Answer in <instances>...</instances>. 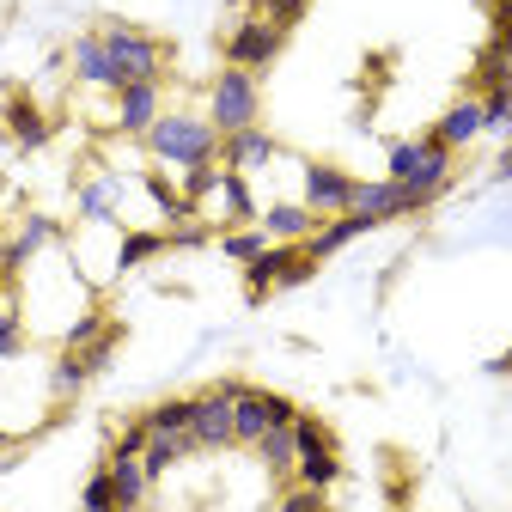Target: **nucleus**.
Returning a JSON list of instances; mask_svg holds the SVG:
<instances>
[{
	"instance_id": "f257e3e1",
	"label": "nucleus",
	"mask_w": 512,
	"mask_h": 512,
	"mask_svg": "<svg viewBox=\"0 0 512 512\" xmlns=\"http://www.w3.org/2000/svg\"><path fill=\"white\" fill-rule=\"evenodd\" d=\"M147 159L159 171H189V165H220V128L208 116H189V110H165L147 128Z\"/></svg>"
},
{
	"instance_id": "f03ea898",
	"label": "nucleus",
	"mask_w": 512,
	"mask_h": 512,
	"mask_svg": "<svg viewBox=\"0 0 512 512\" xmlns=\"http://www.w3.org/2000/svg\"><path fill=\"white\" fill-rule=\"evenodd\" d=\"M104 49H110V68H116V92L122 86H141V80H159L165 86V68H171V43L128 25V19H104L98 25Z\"/></svg>"
},
{
	"instance_id": "7ed1b4c3",
	"label": "nucleus",
	"mask_w": 512,
	"mask_h": 512,
	"mask_svg": "<svg viewBox=\"0 0 512 512\" xmlns=\"http://www.w3.org/2000/svg\"><path fill=\"white\" fill-rule=\"evenodd\" d=\"M256 116H263V86H256V74L220 68L214 86H208V122L220 128V141L238 135V128H256Z\"/></svg>"
},
{
	"instance_id": "20e7f679",
	"label": "nucleus",
	"mask_w": 512,
	"mask_h": 512,
	"mask_svg": "<svg viewBox=\"0 0 512 512\" xmlns=\"http://www.w3.org/2000/svg\"><path fill=\"white\" fill-rule=\"evenodd\" d=\"M311 275H317V263L305 256V244H269V250L244 269V299H250V305H263L269 293H281V287H305Z\"/></svg>"
},
{
	"instance_id": "39448f33",
	"label": "nucleus",
	"mask_w": 512,
	"mask_h": 512,
	"mask_svg": "<svg viewBox=\"0 0 512 512\" xmlns=\"http://www.w3.org/2000/svg\"><path fill=\"white\" fill-rule=\"evenodd\" d=\"M281 49H287V31H281V25H269L263 13H244V19L226 31V43H220L226 68H244V74H263V68H275V61H281Z\"/></svg>"
},
{
	"instance_id": "423d86ee",
	"label": "nucleus",
	"mask_w": 512,
	"mask_h": 512,
	"mask_svg": "<svg viewBox=\"0 0 512 512\" xmlns=\"http://www.w3.org/2000/svg\"><path fill=\"white\" fill-rule=\"evenodd\" d=\"M293 415H299V403H287V397H275V391H256V384H232V439L238 445H256L269 427H293Z\"/></svg>"
},
{
	"instance_id": "0eeeda50",
	"label": "nucleus",
	"mask_w": 512,
	"mask_h": 512,
	"mask_svg": "<svg viewBox=\"0 0 512 512\" xmlns=\"http://www.w3.org/2000/svg\"><path fill=\"white\" fill-rule=\"evenodd\" d=\"M232 384L238 378H220L208 391L189 397V439H196V452H232Z\"/></svg>"
},
{
	"instance_id": "6e6552de",
	"label": "nucleus",
	"mask_w": 512,
	"mask_h": 512,
	"mask_svg": "<svg viewBox=\"0 0 512 512\" xmlns=\"http://www.w3.org/2000/svg\"><path fill=\"white\" fill-rule=\"evenodd\" d=\"M354 183L360 177H348L342 165H324V159H311L305 165V208L317 214V220H336V214H354Z\"/></svg>"
},
{
	"instance_id": "1a4fd4ad",
	"label": "nucleus",
	"mask_w": 512,
	"mask_h": 512,
	"mask_svg": "<svg viewBox=\"0 0 512 512\" xmlns=\"http://www.w3.org/2000/svg\"><path fill=\"white\" fill-rule=\"evenodd\" d=\"M165 116V86L159 80H141V86H122L116 92V135L128 141H147V128Z\"/></svg>"
},
{
	"instance_id": "9d476101",
	"label": "nucleus",
	"mask_w": 512,
	"mask_h": 512,
	"mask_svg": "<svg viewBox=\"0 0 512 512\" xmlns=\"http://www.w3.org/2000/svg\"><path fill=\"white\" fill-rule=\"evenodd\" d=\"M452 177H458V153H445V147H433L427 159H421V171L403 183V196H409V214H421V208H433L445 189H452Z\"/></svg>"
},
{
	"instance_id": "9b49d317",
	"label": "nucleus",
	"mask_w": 512,
	"mask_h": 512,
	"mask_svg": "<svg viewBox=\"0 0 512 512\" xmlns=\"http://www.w3.org/2000/svg\"><path fill=\"white\" fill-rule=\"evenodd\" d=\"M0 128H7V141L25 147V153L49 147V116L31 104V92H7V104H0Z\"/></svg>"
},
{
	"instance_id": "f8f14e48",
	"label": "nucleus",
	"mask_w": 512,
	"mask_h": 512,
	"mask_svg": "<svg viewBox=\"0 0 512 512\" xmlns=\"http://www.w3.org/2000/svg\"><path fill=\"white\" fill-rule=\"evenodd\" d=\"M427 141H433V147H445V153H464L470 141H482V98H470V92H464L452 110H445V116L427 128Z\"/></svg>"
},
{
	"instance_id": "ddd939ff",
	"label": "nucleus",
	"mask_w": 512,
	"mask_h": 512,
	"mask_svg": "<svg viewBox=\"0 0 512 512\" xmlns=\"http://www.w3.org/2000/svg\"><path fill=\"white\" fill-rule=\"evenodd\" d=\"M68 61H74V80L80 86H98V92H116V68H110V49L98 31H80L68 43Z\"/></svg>"
},
{
	"instance_id": "4468645a",
	"label": "nucleus",
	"mask_w": 512,
	"mask_h": 512,
	"mask_svg": "<svg viewBox=\"0 0 512 512\" xmlns=\"http://www.w3.org/2000/svg\"><path fill=\"white\" fill-rule=\"evenodd\" d=\"M275 153H281V141L269 135V128H238V135L220 141V165H226V171H244V177H250L256 165H269Z\"/></svg>"
},
{
	"instance_id": "2eb2a0df",
	"label": "nucleus",
	"mask_w": 512,
	"mask_h": 512,
	"mask_svg": "<svg viewBox=\"0 0 512 512\" xmlns=\"http://www.w3.org/2000/svg\"><path fill=\"white\" fill-rule=\"evenodd\" d=\"M354 214H366V220H378V226H384V220H403V214H409L403 183H397V177H372V183L360 177V183H354Z\"/></svg>"
},
{
	"instance_id": "dca6fc26",
	"label": "nucleus",
	"mask_w": 512,
	"mask_h": 512,
	"mask_svg": "<svg viewBox=\"0 0 512 512\" xmlns=\"http://www.w3.org/2000/svg\"><path fill=\"white\" fill-rule=\"evenodd\" d=\"M104 470H110L116 506H147V494H153V470H147V458H135V452H110Z\"/></svg>"
},
{
	"instance_id": "f3484780",
	"label": "nucleus",
	"mask_w": 512,
	"mask_h": 512,
	"mask_svg": "<svg viewBox=\"0 0 512 512\" xmlns=\"http://www.w3.org/2000/svg\"><path fill=\"white\" fill-rule=\"evenodd\" d=\"M43 244H61V226L49 220V214H31L13 238H7V250H0V269H7V275H19L25 263H31V256L43 250Z\"/></svg>"
},
{
	"instance_id": "a211bd4d",
	"label": "nucleus",
	"mask_w": 512,
	"mask_h": 512,
	"mask_svg": "<svg viewBox=\"0 0 512 512\" xmlns=\"http://www.w3.org/2000/svg\"><path fill=\"white\" fill-rule=\"evenodd\" d=\"M512 80V25H494L488 49L476 55V74H470V98H482L488 86H506Z\"/></svg>"
},
{
	"instance_id": "6ab92c4d",
	"label": "nucleus",
	"mask_w": 512,
	"mask_h": 512,
	"mask_svg": "<svg viewBox=\"0 0 512 512\" xmlns=\"http://www.w3.org/2000/svg\"><path fill=\"white\" fill-rule=\"evenodd\" d=\"M378 220H366V214H336V220H317V232L305 238V256L311 263H324V256H336L342 244H354V238H366Z\"/></svg>"
},
{
	"instance_id": "aec40b11",
	"label": "nucleus",
	"mask_w": 512,
	"mask_h": 512,
	"mask_svg": "<svg viewBox=\"0 0 512 512\" xmlns=\"http://www.w3.org/2000/svg\"><path fill=\"white\" fill-rule=\"evenodd\" d=\"M256 226H263L275 244H305V238L317 232V214H311L305 202H275V208L256 214Z\"/></svg>"
},
{
	"instance_id": "412c9836",
	"label": "nucleus",
	"mask_w": 512,
	"mask_h": 512,
	"mask_svg": "<svg viewBox=\"0 0 512 512\" xmlns=\"http://www.w3.org/2000/svg\"><path fill=\"white\" fill-rule=\"evenodd\" d=\"M250 452H256V458H263V470H269V476H275L281 488L293 482V464H299V445H293V427H269L263 439H256V445H250Z\"/></svg>"
},
{
	"instance_id": "4be33fe9",
	"label": "nucleus",
	"mask_w": 512,
	"mask_h": 512,
	"mask_svg": "<svg viewBox=\"0 0 512 512\" xmlns=\"http://www.w3.org/2000/svg\"><path fill=\"white\" fill-rule=\"evenodd\" d=\"M86 384H92V366H86V354L61 348V354H55V372H49V397H55L61 409H68V403L86 391Z\"/></svg>"
},
{
	"instance_id": "5701e85b",
	"label": "nucleus",
	"mask_w": 512,
	"mask_h": 512,
	"mask_svg": "<svg viewBox=\"0 0 512 512\" xmlns=\"http://www.w3.org/2000/svg\"><path fill=\"white\" fill-rule=\"evenodd\" d=\"M214 196H220V208H226V226H256V202H250V183H244V171H226V165H220Z\"/></svg>"
},
{
	"instance_id": "b1692460",
	"label": "nucleus",
	"mask_w": 512,
	"mask_h": 512,
	"mask_svg": "<svg viewBox=\"0 0 512 512\" xmlns=\"http://www.w3.org/2000/svg\"><path fill=\"white\" fill-rule=\"evenodd\" d=\"M189 452H196V439H189V433H147V452H141V458H147V470H153V482H159V476H165L171 464H183Z\"/></svg>"
},
{
	"instance_id": "393cba45",
	"label": "nucleus",
	"mask_w": 512,
	"mask_h": 512,
	"mask_svg": "<svg viewBox=\"0 0 512 512\" xmlns=\"http://www.w3.org/2000/svg\"><path fill=\"white\" fill-rule=\"evenodd\" d=\"M293 482H305V488H336L342 482V452H336V445H330V452H305L299 464H293Z\"/></svg>"
},
{
	"instance_id": "a878e982",
	"label": "nucleus",
	"mask_w": 512,
	"mask_h": 512,
	"mask_svg": "<svg viewBox=\"0 0 512 512\" xmlns=\"http://www.w3.org/2000/svg\"><path fill=\"white\" fill-rule=\"evenodd\" d=\"M269 244H275V238H269L263 226H232V232H220V250L232 256V263H244V269H250L256 256L269 250Z\"/></svg>"
},
{
	"instance_id": "bb28decb",
	"label": "nucleus",
	"mask_w": 512,
	"mask_h": 512,
	"mask_svg": "<svg viewBox=\"0 0 512 512\" xmlns=\"http://www.w3.org/2000/svg\"><path fill=\"white\" fill-rule=\"evenodd\" d=\"M159 250H171V238H165V232H128V238H122V250H116V269L128 275V269H141V263H153Z\"/></svg>"
},
{
	"instance_id": "cd10ccee",
	"label": "nucleus",
	"mask_w": 512,
	"mask_h": 512,
	"mask_svg": "<svg viewBox=\"0 0 512 512\" xmlns=\"http://www.w3.org/2000/svg\"><path fill=\"white\" fill-rule=\"evenodd\" d=\"M482 135H512V80L482 92Z\"/></svg>"
},
{
	"instance_id": "c85d7f7f",
	"label": "nucleus",
	"mask_w": 512,
	"mask_h": 512,
	"mask_svg": "<svg viewBox=\"0 0 512 512\" xmlns=\"http://www.w3.org/2000/svg\"><path fill=\"white\" fill-rule=\"evenodd\" d=\"M433 153V141L427 135H415V141H397L391 147V159H384V177H397V183H409L415 171H421V159Z\"/></svg>"
},
{
	"instance_id": "c756f323",
	"label": "nucleus",
	"mask_w": 512,
	"mask_h": 512,
	"mask_svg": "<svg viewBox=\"0 0 512 512\" xmlns=\"http://www.w3.org/2000/svg\"><path fill=\"white\" fill-rule=\"evenodd\" d=\"M141 183H147V196H153V202L165 208V220H196V208H189V202H183V189H177V183H171L165 171H147Z\"/></svg>"
},
{
	"instance_id": "7c9ffc66",
	"label": "nucleus",
	"mask_w": 512,
	"mask_h": 512,
	"mask_svg": "<svg viewBox=\"0 0 512 512\" xmlns=\"http://www.w3.org/2000/svg\"><path fill=\"white\" fill-rule=\"evenodd\" d=\"M147 433H189V397H165L153 409H141Z\"/></svg>"
},
{
	"instance_id": "2f4dec72",
	"label": "nucleus",
	"mask_w": 512,
	"mask_h": 512,
	"mask_svg": "<svg viewBox=\"0 0 512 512\" xmlns=\"http://www.w3.org/2000/svg\"><path fill=\"white\" fill-rule=\"evenodd\" d=\"M293 445H299V458H305V452H330L336 433L324 427V415H305V409H299V415H293Z\"/></svg>"
},
{
	"instance_id": "473e14b6",
	"label": "nucleus",
	"mask_w": 512,
	"mask_h": 512,
	"mask_svg": "<svg viewBox=\"0 0 512 512\" xmlns=\"http://www.w3.org/2000/svg\"><path fill=\"white\" fill-rule=\"evenodd\" d=\"M214 183H220V165H189L177 189H183V202H189V208H202V202L214 196Z\"/></svg>"
},
{
	"instance_id": "72a5a7b5",
	"label": "nucleus",
	"mask_w": 512,
	"mask_h": 512,
	"mask_svg": "<svg viewBox=\"0 0 512 512\" xmlns=\"http://www.w3.org/2000/svg\"><path fill=\"white\" fill-rule=\"evenodd\" d=\"M110 202H116V183H110V177L80 183V214H86V220H110Z\"/></svg>"
},
{
	"instance_id": "f704fd0d",
	"label": "nucleus",
	"mask_w": 512,
	"mask_h": 512,
	"mask_svg": "<svg viewBox=\"0 0 512 512\" xmlns=\"http://www.w3.org/2000/svg\"><path fill=\"white\" fill-rule=\"evenodd\" d=\"M80 512H116V488H110V470H104V464L86 476V488H80Z\"/></svg>"
},
{
	"instance_id": "c9c22d12",
	"label": "nucleus",
	"mask_w": 512,
	"mask_h": 512,
	"mask_svg": "<svg viewBox=\"0 0 512 512\" xmlns=\"http://www.w3.org/2000/svg\"><path fill=\"white\" fill-rule=\"evenodd\" d=\"M275 512H330V494L324 488H305V482H287V494H281Z\"/></svg>"
},
{
	"instance_id": "e433bc0d",
	"label": "nucleus",
	"mask_w": 512,
	"mask_h": 512,
	"mask_svg": "<svg viewBox=\"0 0 512 512\" xmlns=\"http://www.w3.org/2000/svg\"><path fill=\"white\" fill-rule=\"evenodd\" d=\"M104 330H110V317H104V311L92 305L86 317H74V324H68V336H61V348H86V342H98Z\"/></svg>"
},
{
	"instance_id": "4c0bfd02",
	"label": "nucleus",
	"mask_w": 512,
	"mask_h": 512,
	"mask_svg": "<svg viewBox=\"0 0 512 512\" xmlns=\"http://www.w3.org/2000/svg\"><path fill=\"white\" fill-rule=\"evenodd\" d=\"M116 348H122V324H116V317H110V330H104L98 342H86V348H74V354H86V366H92V378H98V372L110 366V354H116Z\"/></svg>"
},
{
	"instance_id": "58836bf2",
	"label": "nucleus",
	"mask_w": 512,
	"mask_h": 512,
	"mask_svg": "<svg viewBox=\"0 0 512 512\" xmlns=\"http://www.w3.org/2000/svg\"><path fill=\"white\" fill-rule=\"evenodd\" d=\"M25 354V317H19V305H7L0 311V360H19Z\"/></svg>"
},
{
	"instance_id": "ea45409f",
	"label": "nucleus",
	"mask_w": 512,
	"mask_h": 512,
	"mask_svg": "<svg viewBox=\"0 0 512 512\" xmlns=\"http://www.w3.org/2000/svg\"><path fill=\"white\" fill-rule=\"evenodd\" d=\"M256 13H263L269 25H281V31H293L305 19V0H256Z\"/></svg>"
},
{
	"instance_id": "a19ab883",
	"label": "nucleus",
	"mask_w": 512,
	"mask_h": 512,
	"mask_svg": "<svg viewBox=\"0 0 512 512\" xmlns=\"http://www.w3.org/2000/svg\"><path fill=\"white\" fill-rule=\"evenodd\" d=\"M110 452H135V458H141V452H147V421H141V415H135V421H122L116 439H110Z\"/></svg>"
},
{
	"instance_id": "79ce46f5",
	"label": "nucleus",
	"mask_w": 512,
	"mask_h": 512,
	"mask_svg": "<svg viewBox=\"0 0 512 512\" xmlns=\"http://www.w3.org/2000/svg\"><path fill=\"white\" fill-rule=\"evenodd\" d=\"M19 445H25V439H19V433H0V470H7V464H13V458H19Z\"/></svg>"
},
{
	"instance_id": "37998d69",
	"label": "nucleus",
	"mask_w": 512,
	"mask_h": 512,
	"mask_svg": "<svg viewBox=\"0 0 512 512\" xmlns=\"http://www.w3.org/2000/svg\"><path fill=\"white\" fill-rule=\"evenodd\" d=\"M13 293H19V275H7V269H0V311L13 305Z\"/></svg>"
},
{
	"instance_id": "c03bdc74",
	"label": "nucleus",
	"mask_w": 512,
	"mask_h": 512,
	"mask_svg": "<svg viewBox=\"0 0 512 512\" xmlns=\"http://www.w3.org/2000/svg\"><path fill=\"white\" fill-rule=\"evenodd\" d=\"M494 7V25H512V0H488Z\"/></svg>"
},
{
	"instance_id": "a18cd8bd",
	"label": "nucleus",
	"mask_w": 512,
	"mask_h": 512,
	"mask_svg": "<svg viewBox=\"0 0 512 512\" xmlns=\"http://www.w3.org/2000/svg\"><path fill=\"white\" fill-rule=\"evenodd\" d=\"M494 177H512V141H506V153H500V165H494Z\"/></svg>"
},
{
	"instance_id": "49530a36",
	"label": "nucleus",
	"mask_w": 512,
	"mask_h": 512,
	"mask_svg": "<svg viewBox=\"0 0 512 512\" xmlns=\"http://www.w3.org/2000/svg\"><path fill=\"white\" fill-rule=\"evenodd\" d=\"M488 372H512V354H500V360H494V366H488Z\"/></svg>"
},
{
	"instance_id": "de8ad7c7",
	"label": "nucleus",
	"mask_w": 512,
	"mask_h": 512,
	"mask_svg": "<svg viewBox=\"0 0 512 512\" xmlns=\"http://www.w3.org/2000/svg\"><path fill=\"white\" fill-rule=\"evenodd\" d=\"M116 512H147V506H116Z\"/></svg>"
},
{
	"instance_id": "09e8293b",
	"label": "nucleus",
	"mask_w": 512,
	"mask_h": 512,
	"mask_svg": "<svg viewBox=\"0 0 512 512\" xmlns=\"http://www.w3.org/2000/svg\"><path fill=\"white\" fill-rule=\"evenodd\" d=\"M0 250H7V238H0Z\"/></svg>"
}]
</instances>
